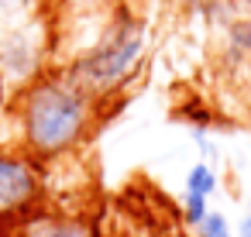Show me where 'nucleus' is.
I'll return each instance as SVG.
<instances>
[{"label": "nucleus", "instance_id": "nucleus-10", "mask_svg": "<svg viewBox=\"0 0 251 237\" xmlns=\"http://www.w3.org/2000/svg\"><path fill=\"white\" fill-rule=\"evenodd\" d=\"M38 0H0V11H28V7H35Z\"/></svg>", "mask_w": 251, "mask_h": 237}, {"label": "nucleus", "instance_id": "nucleus-1", "mask_svg": "<svg viewBox=\"0 0 251 237\" xmlns=\"http://www.w3.org/2000/svg\"><path fill=\"white\" fill-rule=\"evenodd\" d=\"M103 107V100L86 93L62 66H55L18 86L7 114L18 134V148L38 162H55L73 155L93 134Z\"/></svg>", "mask_w": 251, "mask_h": 237}, {"label": "nucleus", "instance_id": "nucleus-7", "mask_svg": "<svg viewBox=\"0 0 251 237\" xmlns=\"http://www.w3.org/2000/svg\"><path fill=\"white\" fill-rule=\"evenodd\" d=\"M193 230H196V237H234V227L220 210H210Z\"/></svg>", "mask_w": 251, "mask_h": 237}, {"label": "nucleus", "instance_id": "nucleus-8", "mask_svg": "<svg viewBox=\"0 0 251 237\" xmlns=\"http://www.w3.org/2000/svg\"><path fill=\"white\" fill-rule=\"evenodd\" d=\"M206 213H210V199H206V196L182 192V216H186V223H189V227H196Z\"/></svg>", "mask_w": 251, "mask_h": 237}, {"label": "nucleus", "instance_id": "nucleus-9", "mask_svg": "<svg viewBox=\"0 0 251 237\" xmlns=\"http://www.w3.org/2000/svg\"><path fill=\"white\" fill-rule=\"evenodd\" d=\"M62 11H73V14H83V11H97V7H110L114 0H52Z\"/></svg>", "mask_w": 251, "mask_h": 237}, {"label": "nucleus", "instance_id": "nucleus-2", "mask_svg": "<svg viewBox=\"0 0 251 237\" xmlns=\"http://www.w3.org/2000/svg\"><path fill=\"white\" fill-rule=\"evenodd\" d=\"M145 55H148V24L134 11L110 4L97 24L93 38L86 45H79L73 52V59L62 62V69L86 93L110 103L141 76Z\"/></svg>", "mask_w": 251, "mask_h": 237}, {"label": "nucleus", "instance_id": "nucleus-4", "mask_svg": "<svg viewBox=\"0 0 251 237\" xmlns=\"http://www.w3.org/2000/svg\"><path fill=\"white\" fill-rule=\"evenodd\" d=\"M45 55H49V38L42 24H21L0 42V72L11 83V90L25 86L38 72H45Z\"/></svg>", "mask_w": 251, "mask_h": 237}, {"label": "nucleus", "instance_id": "nucleus-12", "mask_svg": "<svg viewBox=\"0 0 251 237\" xmlns=\"http://www.w3.org/2000/svg\"><path fill=\"white\" fill-rule=\"evenodd\" d=\"M234 237H251V213H244L234 227Z\"/></svg>", "mask_w": 251, "mask_h": 237}, {"label": "nucleus", "instance_id": "nucleus-11", "mask_svg": "<svg viewBox=\"0 0 251 237\" xmlns=\"http://www.w3.org/2000/svg\"><path fill=\"white\" fill-rule=\"evenodd\" d=\"M7 107H11V83L4 79V72H0V117L7 114Z\"/></svg>", "mask_w": 251, "mask_h": 237}, {"label": "nucleus", "instance_id": "nucleus-6", "mask_svg": "<svg viewBox=\"0 0 251 237\" xmlns=\"http://www.w3.org/2000/svg\"><path fill=\"white\" fill-rule=\"evenodd\" d=\"M217 186H220V175H217V168L210 165V162H196V165H189V172H186V182H182V192H193V196H213L217 192Z\"/></svg>", "mask_w": 251, "mask_h": 237}, {"label": "nucleus", "instance_id": "nucleus-3", "mask_svg": "<svg viewBox=\"0 0 251 237\" xmlns=\"http://www.w3.org/2000/svg\"><path fill=\"white\" fill-rule=\"evenodd\" d=\"M45 199V172L25 148L0 144V227H11L25 213L38 210Z\"/></svg>", "mask_w": 251, "mask_h": 237}, {"label": "nucleus", "instance_id": "nucleus-5", "mask_svg": "<svg viewBox=\"0 0 251 237\" xmlns=\"http://www.w3.org/2000/svg\"><path fill=\"white\" fill-rule=\"evenodd\" d=\"M7 237H103L97 220L86 213H62V210H31L21 220H14Z\"/></svg>", "mask_w": 251, "mask_h": 237}]
</instances>
